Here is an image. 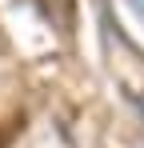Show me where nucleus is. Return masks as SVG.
<instances>
[{
  "mask_svg": "<svg viewBox=\"0 0 144 148\" xmlns=\"http://www.w3.org/2000/svg\"><path fill=\"white\" fill-rule=\"evenodd\" d=\"M124 4H128V8L136 12V20H140V24H144V0H124Z\"/></svg>",
  "mask_w": 144,
  "mask_h": 148,
  "instance_id": "obj_1",
  "label": "nucleus"
}]
</instances>
